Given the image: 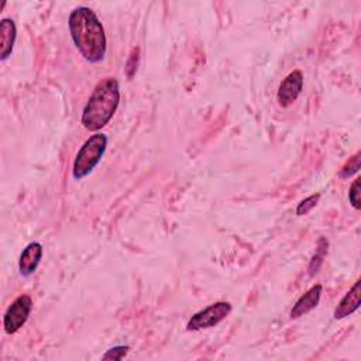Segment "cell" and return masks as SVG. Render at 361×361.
Wrapping results in <instances>:
<instances>
[{
	"instance_id": "6da1fadb",
	"label": "cell",
	"mask_w": 361,
	"mask_h": 361,
	"mask_svg": "<svg viewBox=\"0 0 361 361\" xmlns=\"http://www.w3.org/2000/svg\"><path fill=\"white\" fill-rule=\"evenodd\" d=\"M72 41L79 54L90 64H99L106 58L108 40L104 24L97 13L86 6L75 8L68 17Z\"/></svg>"
},
{
	"instance_id": "7a4b0ae2",
	"label": "cell",
	"mask_w": 361,
	"mask_h": 361,
	"mask_svg": "<svg viewBox=\"0 0 361 361\" xmlns=\"http://www.w3.org/2000/svg\"><path fill=\"white\" fill-rule=\"evenodd\" d=\"M120 104V85L115 76L98 82L82 112V125L89 132L104 129L116 113Z\"/></svg>"
},
{
	"instance_id": "3957f363",
	"label": "cell",
	"mask_w": 361,
	"mask_h": 361,
	"mask_svg": "<svg viewBox=\"0 0 361 361\" xmlns=\"http://www.w3.org/2000/svg\"><path fill=\"white\" fill-rule=\"evenodd\" d=\"M108 143L109 139L104 133H95L83 143L75 157L72 167V178L75 180H80L94 172L106 153Z\"/></svg>"
},
{
	"instance_id": "277c9868",
	"label": "cell",
	"mask_w": 361,
	"mask_h": 361,
	"mask_svg": "<svg viewBox=\"0 0 361 361\" xmlns=\"http://www.w3.org/2000/svg\"><path fill=\"white\" fill-rule=\"evenodd\" d=\"M233 311L232 304L229 302H215L208 308L197 312L187 323L188 332H199L204 329H211L218 326L225 320Z\"/></svg>"
},
{
	"instance_id": "5b68a950",
	"label": "cell",
	"mask_w": 361,
	"mask_h": 361,
	"mask_svg": "<svg viewBox=\"0 0 361 361\" xmlns=\"http://www.w3.org/2000/svg\"><path fill=\"white\" fill-rule=\"evenodd\" d=\"M33 311V299L29 295L17 297L8 308L3 316V327L8 334L19 332L29 320Z\"/></svg>"
},
{
	"instance_id": "8992f818",
	"label": "cell",
	"mask_w": 361,
	"mask_h": 361,
	"mask_svg": "<svg viewBox=\"0 0 361 361\" xmlns=\"http://www.w3.org/2000/svg\"><path fill=\"white\" fill-rule=\"evenodd\" d=\"M304 87V75L301 71H292L290 72L285 79L281 82L278 92H277V101L280 106L290 108L297 99L299 98Z\"/></svg>"
},
{
	"instance_id": "52a82bcc",
	"label": "cell",
	"mask_w": 361,
	"mask_h": 361,
	"mask_svg": "<svg viewBox=\"0 0 361 361\" xmlns=\"http://www.w3.org/2000/svg\"><path fill=\"white\" fill-rule=\"evenodd\" d=\"M43 246L38 241H33L30 244L26 246V248L22 251L20 254V260H19V271L20 276L23 277H31L43 258Z\"/></svg>"
},
{
	"instance_id": "ba28073f",
	"label": "cell",
	"mask_w": 361,
	"mask_h": 361,
	"mask_svg": "<svg viewBox=\"0 0 361 361\" xmlns=\"http://www.w3.org/2000/svg\"><path fill=\"white\" fill-rule=\"evenodd\" d=\"M323 294V287L320 284L313 285L312 288H309L294 305V308L291 309V319H299L304 315L309 313L311 311H313L315 308H318L320 298Z\"/></svg>"
},
{
	"instance_id": "9c48e42d",
	"label": "cell",
	"mask_w": 361,
	"mask_h": 361,
	"mask_svg": "<svg viewBox=\"0 0 361 361\" xmlns=\"http://www.w3.org/2000/svg\"><path fill=\"white\" fill-rule=\"evenodd\" d=\"M17 38V27L12 19L0 22V59L3 62L12 55Z\"/></svg>"
},
{
	"instance_id": "30bf717a",
	"label": "cell",
	"mask_w": 361,
	"mask_h": 361,
	"mask_svg": "<svg viewBox=\"0 0 361 361\" xmlns=\"http://www.w3.org/2000/svg\"><path fill=\"white\" fill-rule=\"evenodd\" d=\"M361 281L357 280L355 284L353 285V288L343 297V299L339 302V305L336 306L333 316L336 320H341L347 316H350L351 313H354L358 308H360V301H361Z\"/></svg>"
},
{
	"instance_id": "8fae6325",
	"label": "cell",
	"mask_w": 361,
	"mask_h": 361,
	"mask_svg": "<svg viewBox=\"0 0 361 361\" xmlns=\"http://www.w3.org/2000/svg\"><path fill=\"white\" fill-rule=\"evenodd\" d=\"M327 248H329V241L325 237H320V240L318 243L316 253L313 254V257L311 260V264H309V268H308L311 277L318 274V271L320 269V265L323 264V260H325V257L327 254Z\"/></svg>"
},
{
	"instance_id": "7c38bea8",
	"label": "cell",
	"mask_w": 361,
	"mask_h": 361,
	"mask_svg": "<svg viewBox=\"0 0 361 361\" xmlns=\"http://www.w3.org/2000/svg\"><path fill=\"white\" fill-rule=\"evenodd\" d=\"M360 157H361V153L357 151V153L341 167V169H340V172H339V176L344 179V178H350L351 175L357 174L358 169H360Z\"/></svg>"
},
{
	"instance_id": "4fadbf2b",
	"label": "cell",
	"mask_w": 361,
	"mask_h": 361,
	"mask_svg": "<svg viewBox=\"0 0 361 361\" xmlns=\"http://www.w3.org/2000/svg\"><path fill=\"white\" fill-rule=\"evenodd\" d=\"M139 65H140V48L136 47L132 50L127 61H126V65H125V71H126V76L129 79H133L137 69H139Z\"/></svg>"
},
{
	"instance_id": "5bb4252c",
	"label": "cell",
	"mask_w": 361,
	"mask_h": 361,
	"mask_svg": "<svg viewBox=\"0 0 361 361\" xmlns=\"http://www.w3.org/2000/svg\"><path fill=\"white\" fill-rule=\"evenodd\" d=\"M319 201H320V194H313V195L308 197L306 199L301 201L297 206V216L308 215L312 209H315L318 206Z\"/></svg>"
},
{
	"instance_id": "9a60e30c",
	"label": "cell",
	"mask_w": 361,
	"mask_h": 361,
	"mask_svg": "<svg viewBox=\"0 0 361 361\" xmlns=\"http://www.w3.org/2000/svg\"><path fill=\"white\" fill-rule=\"evenodd\" d=\"M360 184H361V178L357 176L354 179V183L350 187V191H348V201L355 211H360V208H361V205H360Z\"/></svg>"
},
{
	"instance_id": "2e32d148",
	"label": "cell",
	"mask_w": 361,
	"mask_h": 361,
	"mask_svg": "<svg viewBox=\"0 0 361 361\" xmlns=\"http://www.w3.org/2000/svg\"><path fill=\"white\" fill-rule=\"evenodd\" d=\"M129 350H130L129 346H115L111 350H108L102 355V358L104 360H123L127 355Z\"/></svg>"
}]
</instances>
